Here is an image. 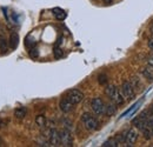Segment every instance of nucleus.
I'll return each instance as SVG.
<instances>
[{
	"label": "nucleus",
	"instance_id": "obj_1",
	"mask_svg": "<svg viewBox=\"0 0 153 147\" xmlns=\"http://www.w3.org/2000/svg\"><path fill=\"white\" fill-rule=\"evenodd\" d=\"M81 121H82L85 128L87 129V131H90V132H93V131L98 129V127H99L98 120H97L96 118H93L90 113H84L81 115Z\"/></svg>",
	"mask_w": 153,
	"mask_h": 147
},
{
	"label": "nucleus",
	"instance_id": "obj_2",
	"mask_svg": "<svg viewBox=\"0 0 153 147\" xmlns=\"http://www.w3.org/2000/svg\"><path fill=\"white\" fill-rule=\"evenodd\" d=\"M66 98L73 105H76V104H80L84 100V93L81 92V91H79V90H71V91L67 92Z\"/></svg>",
	"mask_w": 153,
	"mask_h": 147
},
{
	"label": "nucleus",
	"instance_id": "obj_3",
	"mask_svg": "<svg viewBox=\"0 0 153 147\" xmlns=\"http://www.w3.org/2000/svg\"><path fill=\"white\" fill-rule=\"evenodd\" d=\"M91 107L92 111L96 113L97 115H101V114H105V102L100 99V98H94L92 101H91Z\"/></svg>",
	"mask_w": 153,
	"mask_h": 147
},
{
	"label": "nucleus",
	"instance_id": "obj_4",
	"mask_svg": "<svg viewBox=\"0 0 153 147\" xmlns=\"http://www.w3.org/2000/svg\"><path fill=\"white\" fill-rule=\"evenodd\" d=\"M60 134V140H61V145L66 147H70L73 145V138H72V134L68 129H62L59 132Z\"/></svg>",
	"mask_w": 153,
	"mask_h": 147
},
{
	"label": "nucleus",
	"instance_id": "obj_5",
	"mask_svg": "<svg viewBox=\"0 0 153 147\" xmlns=\"http://www.w3.org/2000/svg\"><path fill=\"white\" fill-rule=\"evenodd\" d=\"M121 91L125 98L127 99H133L135 92H134V87L133 85L130 82V81H124L123 85H121Z\"/></svg>",
	"mask_w": 153,
	"mask_h": 147
},
{
	"label": "nucleus",
	"instance_id": "obj_6",
	"mask_svg": "<svg viewBox=\"0 0 153 147\" xmlns=\"http://www.w3.org/2000/svg\"><path fill=\"white\" fill-rule=\"evenodd\" d=\"M48 141L51 144V146H60L61 145V140H60V134L56 128L50 129L48 132Z\"/></svg>",
	"mask_w": 153,
	"mask_h": 147
},
{
	"label": "nucleus",
	"instance_id": "obj_7",
	"mask_svg": "<svg viewBox=\"0 0 153 147\" xmlns=\"http://www.w3.org/2000/svg\"><path fill=\"white\" fill-rule=\"evenodd\" d=\"M138 137H139V134H138V131L137 129L135 128L128 129L126 132V141H127V144L130 146H133L134 144L137 143V140H138Z\"/></svg>",
	"mask_w": 153,
	"mask_h": 147
},
{
	"label": "nucleus",
	"instance_id": "obj_8",
	"mask_svg": "<svg viewBox=\"0 0 153 147\" xmlns=\"http://www.w3.org/2000/svg\"><path fill=\"white\" fill-rule=\"evenodd\" d=\"M59 108H60L61 112H64V113H68V112H71V111L73 110V104H72L67 98H65V99L60 100V102H59Z\"/></svg>",
	"mask_w": 153,
	"mask_h": 147
},
{
	"label": "nucleus",
	"instance_id": "obj_9",
	"mask_svg": "<svg viewBox=\"0 0 153 147\" xmlns=\"http://www.w3.org/2000/svg\"><path fill=\"white\" fill-rule=\"evenodd\" d=\"M132 124H133V126L138 129V131H143V129L147 126L146 120L143 119V118H140V117H138L137 119H134L133 121H132Z\"/></svg>",
	"mask_w": 153,
	"mask_h": 147
},
{
	"label": "nucleus",
	"instance_id": "obj_10",
	"mask_svg": "<svg viewBox=\"0 0 153 147\" xmlns=\"http://www.w3.org/2000/svg\"><path fill=\"white\" fill-rule=\"evenodd\" d=\"M8 44H10V47H11L12 50H16V48L18 47V45H19V36H18V33L13 32V33L11 34Z\"/></svg>",
	"mask_w": 153,
	"mask_h": 147
},
{
	"label": "nucleus",
	"instance_id": "obj_11",
	"mask_svg": "<svg viewBox=\"0 0 153 147\" xmlns=\"http://www.w3.org/2000/svg\"><path fill=\"white\" fill-rule=\"evenodd\" d=\"M26 113H27L26 107H17L14 110V117L17 119H24L26 117Z\"/></svg>",
	"mask_w": 153,
	"mask_h": 147
},
{
	"label": "nucleus",
	"instance_id": "obj_12",
	"mask_svg": "<svg viewBox=\"0 0 153 147\" xmlns=\"http://www.w3.org/2000/svg\"><path fill=\"white\" fill-rule=\"evenodd\" d=\"M118 92V88L115 87V86H113V85H110V86H107L106 88H105V94L112 100L113 99V97L115 95V93Z\"/></svg>",
	"mask_w": 153,
	"mask_h": 147
},
{
	"label": "nucleus",
	"instance_id": "obj_13",
	"mask_svg": "<svg viewBox=\"0 0 153 147\" xmlns=\"http://www.w3.org/2000/svg\"><path fill=\"white\" fill-rule=\"evenodd\" d=\"M115 106H117L115 104H108V105H106V107H105V114L107 117L114 115L115 112H117V107Z\"/></svg>",
	"mask_w": 153,
	"mask_h": 147
},
{
	"label": "nucleus",
	"instance_id": "obj_14",
	"mask_svg": "<svg viewBox=\"0 0 153 147\" xmlns=\"http://www.w3.org/2000/svg\"><path fill=\"white\" fill-rule=\"evenodd\" d=\"M141 74L144 75L145 79L150 80V81H153V70L151 68H147V67H144L141 70Z\"/></svg>",
	"mask_w": 153,
	"mask_h": 147
},
{
	"label": "nucleus",
	"instance_id": "obj_15",
	"mask_svg": "<svg viewBox=\"0 0 153 147\" xmlns=\"http://www.w3.org/2000/svg\"><path fill=\"white\" fill-rule=\"evenodd\" d=\"M141 132H143V135H144V138H145L146 140H151L153 138V131L150 126H146Z\"/></svg>",
	"mask_w": 153,
	"mask_h": 147
},
{
	"label": "nucleus",
	"instance_id": "obj_16",
	"mask_svg": "<svg viewBox=\"0 0 153 147\" xmlns=\"http://www.w3.org/2000/svg\"><path fill=\"white\" fill-rule=\"evenodd\" d=\"M112 101L114 102L115 105H123V104H124V101H125V100H124V95H123L121 93L118 91V92L115 93L114 97H113Z\"/></svg>",
	"mask_w": 153,
	"mask_h": 147
},
{
	"label": "nucleus",
	"instance_id": "obj_17",
	"mask_svg": "<svg viewBox=\"0 0 153 147\" xmlns=\"http://www.w3.org/2000/svg\"><path fill=\"white\" fill-rule=\"evenodd\" d=\"M36 124L39 127H45L46 126V117L42 114H39L36 117Z\"/></svg>",
	"mask_w": 153,
	"mask_h": 147
},
{
	"label": "nucleus",
	"instance_id": "obj_18",
	"mask_svg": "<svg viewBox=\"0 0 153 147\" xmlns=\"http://www.w3.org/2000/svg\"><path fill=\"white\" fill-rule=\"evenodd\" d=\"M53 14L58 20H64L66 18V13L60 8H53Z\"/></svg>",
	"mask_w": 153,
	"mask_h": 147
},
{
	"label": "nucleus",
	"instance_id": "obj_19",
	"mask_svg": "<svg viewBox=\"0 0 153 147\" xmlns=\"http://www.w3.org/2000/svg\"><path fill=\"white\" fill-rule=\"evenodd\" d=\"M7 47H8L7 40L5 39V37L0 36V52L1 53H6L7 52Z\"/></svg>",
	"mask_w": 153,
	"mask_h": 147
},
{
	"label": "nucleus",
	"instance_id": "obj_20",
	"mask_svg": "<svg viewBox=\"0 0 153 147\" xmlns=\"http://www.w3.org/2000/svg\"><path fill=\"white\" fill-rule=\"evenodd\" d=\"M102 146L104 147H117V146H119V143L117 141L115 138H112V139H108L107 141H105V143L102 144Z\"/></svg>",
	"mask_w": 153,
	"mask_h": 147
},
{
	"label": "nucleus",
	"instance_id": "obj_21",
	"mask_svg": "<svg viewBox=\"0 0 153 147\" xmlns=\"http://www.w3.org/2000/svg\"><path fill=\"white\" fill-rule=\"evenodd\" d=\"M115 139H117V141L119 143V145L127 144V141H126V133H120V134H118V135L115 137Z\"/></svg>",
	"mask_w": 153,
	"mask_h": 147
},
{
	"label": "nucleus",
	"instance_id": "obj_22",
	"mask_svg": "<svg viewBox=\"0 0 153 147\" xmlns=\"http://www.w3.org/2000/svg\"><path fill=\"white\" fill-rule=\"evenodd\" d=\"M131 84L133 85L134 88H137V87H141V82H140V80H139V78H138V76H133V78H132Z\"/></svg>",
	"mask_w": 153,
	"mask_h": 147
},
{
	"label": "nucleus",
	"instance_id": "obj_23",
	"mask_svg": "<svg viewBox=\"0 0 153 147\" xmlns=\"http://www.w3.org/2000/svg\"><path fill=\"white\" fill-rule=\"evenodd\" d=\"M98 81H99L100 85H105V84H107V75H105V74H100V75L98 76Z\"/></svg>",
	"mask_w": 153,
	"mask_h": 147
},
{
	"label": "nucleus",
	"instance_id": "obj_24",
	"mask_svg": "<svg viewBox=\"0 0 153 147\" xmlns=\"http://www.w3.org/2000/svg\"><path fill=\"white\" fill-rule=\"evenodd\" d=\"M39 55V52L37 48H31V51H30V56L31 58H38Z\"/></svg>",
	"mask_w": 153,
	"mask_h": 147
},
{
	"label": "nucleus",
	"instance_id": "obj_25",
	"mask_svg": "<svg viewBox=\"0 0 153 147\" xmlns=\"http://www.w3.org/2000/svg\"><path fill=\"white\" fill-rule=\"evenodd\" d=\"M147 64L153 68V54L149 55V58H147Z\"/></svg>",
	"mask_w": 153,
	"mask_h": 147
},
{
	"label": "nucleus",
	"instance_id": "obj_26",
	"mask_svg": "<svg viewBox=\"0 0 153 147\" xmlns=\"http://www.w3.org/2000/svg\"><path fill=\"white\" fill-rule=\"evenodd\" d=\"M6 125H7V122H6V121H5L4 119H1V118H0V129L4 128V127H5Z\"/></svg>",
	"mask_w": 153,
	"mask_h": 147
},
{
	"label": "nucleus",
	"instance_id": "obj_27",
	"mask_svg": "<svg viewBox=\"0 0 153 147\" xmlns=\"http://www.w3.org/2000/svg\"><path fill=\"white\" fill-rule=\"evenodd\" d=\"M54 53H56V58H59V56H61V54H62V52H61V50H59V48H56V51H54Z\"/></svg>",
	"mask_w": 153,
	"mask_h": 147
},
{
	"label": "nucleus",
	"instance_id": "obj_28",
	"mask_svg": "<svg viewBox=\"0 0 153 147\" xmlns=\"http://www.w3.org/2000/svg\"><path fill=\"white\" fill-rule=\"evenodd\" d=\"M149 47L151 48L153 51V39H151V40H149Z\"/></svg>",
	"mask_w": 153,
	"mask_h": 147
},
{
	"label": "nucleus",
	"instance_id": "obj_29",
	"mask_svg": "<svg viewBox=\"0 0 153 147\" xmlns=\"http://www.w3.org/2000/svg\"><path fill=\"white\" fill-rule=\"evenodd\" d=\"M150 32H151V34L153 36V20L151 21V24H150Z\"/></svg>",
	"mask_w": 153,
	"mask_h": 147
},
{
	"label": "nucleus",
	"instance_id": "obj_30",
	"mask_svg": "<svg viewBox=\"0 0 153 147\" xmlns=\"http://www.w3.org/2000/svg\"><path fill=\"white\" fill-rule=\"evenodd\" d=\"M102 1H104V2H105V4H107V5H108V4H111V2H112V0H102Z\"/></svg>",
	"mask_w": 153,
	"mask_h": 147
},
{
	"label": "nucleus",
	"instance_id": "obj_31",
	"mask_svg": "<svg viewBox=\"0 0 153 147\" xmlns=\"http://www.w3.org/2000/svg\"><path fill=\"white\" fill-rule=\"evenodd\" d=\"M0 145H2V140H1V138H0Z\"/></svg>",
	"mask_w": 153,
	"mask_h": 147
}]
</instances>
